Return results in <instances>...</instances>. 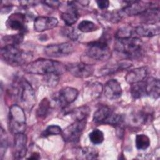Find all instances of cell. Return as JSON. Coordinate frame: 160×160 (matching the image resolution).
Instances as JSON below:
<instances>
[{"label": "cell", "mask_w": 160, "mask_h": 160, "mask_svg": "<svg viewBox=\"0 0 160 160\" xmlns=\"http://www.w3.org/2000/svg\"><path fill=\"white\" fill-rule=\"evenodd\" d=\"M66 70V66L62 63L50 59H39L28 63L24 68V72L29 74L61 75Z\"/></svg>", "instance_id": "1"}, {"label": "cell", "mask_w": 160, "mask_h": 160, "mask_svg": "<svg viewBox=\"0 0 160 160\" xmlns=\"http://www.w3.org/2000/svg\"><path fill=\"white\" fill-rule=\"evenodd\" d=\"M142 48V41L134 37L116 39L114 44L115 50L128 58L139 57L141 54Z\"/></svg>", "instance_id": "2"}, {"label": "cell", "mask_w": 160, "mask_h": 160, "mask_svg": "<svg viewBox=\"0 0 160 160\" xmlns=\"http://www.w3.org/2000/svg\"><path fill=\"white\" fill-rule=\"evenodd\" d=\"M26 127V116L23 109L16 104L11 106L9 112V128L11 133H24Z\"/></svg>", "instance_id": "3"}, {"label": "cell", "mask_w": 160, "mask_h": 160, "mask_svg": "<svg viewBox=\"0 0 160 160\" xmlns=\"http://www.w3.org/2000/svg\"><path fill=\"white\" fill-rule=\"evenodd\" d=\"M18 84V87L15 88L17 91L16 95L26 109H32L36 103V94L34 89L24 78L21 79Z\"/></svg>", "instance_id": "4"}, {"label": "cell", "mask_w": 160, "mask_h": 160, "mask_svg": "<svg viewBox=\"0 0 160 160\" xmlns=\"http://www.w3.org/2000/svg\"><path fill=\"white\" fill-rule=\"evenodd\" d=\"M27 56V54L16 46L5 45L1 49V59L12 66L24 64L26 61Z\"/></svg>", "instance_id": "5"}, {"label": "cell", "mask_w": 160, "mask_h": 160, "mask_svg": "<svg viewBox=\"0 0 160 160\" xmlns=\"http://www.w3.org/2000/svg\"><path fill=\"white\" fill-rule=\"evenodd\" d=\"M86 52L89 57L97 61L108 60L111 56V49L105 40L90 42L88 45Z\"/></svg>", "instance_id": "6"}, {"label": "cell", "mask_w": 160, "mask_h": 160, "mask_svg": "<svg viewBox=\"0 0 160 160\" xmlns=\"http://www.w3.org/2000/svg\"><path fill=\"white\" fill-rule=\"evenodd\" d=\"M86 119L75 121V122L62 131L61 134L64 140L70 142H78L81 135L86 128Z\"/></svg>", "instance_id": "7"}, {"label": "cell", "mask_w": 160, "mask_h": 160, "mask_svg": "<svg viewBox=\"0 0 160 160\" xmlns=\"http://www.w3.org/2000/svg\"><path fill=\"white\" fill-rule=\"evenodd\" d=\"M78 96V91L72 87H66L60 89L53 97L55 103L63 108L74 102Z\"/></svg>", "instance_id": "8"}, {"label": "cell", "mask_w": 160, "mask_h": 160, "mask_svg": "<svg viewBox=\"0 0 160 160\" xmlns=\"http://www.w3.org/2000/svg\"><path fill=\"white\" fill-rule=\"evenodd\" d=\"M74 51V47L70 42L51 44L44 48V53L49 57L61 58L71 54Z\"/></svg>", "instance_id": "9"}, {"label": "cell", "mask_w": 160, "mask_h": 160, "mask_svg": "<svg viewBox=\"0 0 160 160\" xmlns=\"http://www.w3.org/2000/svg\"><path fill=\"white\" fill-rule=\"evenodd\" d=\"M66 69L72 75L79 78H86L92 75L94 71V67L84 62H73L66 66Z\"/></svg>", "instance_id": "10"}, {"label": "cell", "mask_w": 160, "mask_h": 160, "mask_svg": "<svg viewBox=\"0 0 160 160\" xmlns=\"http://www.w3.org/2000/svg\"><path fill=\"white\" fill-rule=\"evenodd\" d=\"M126 2H128V4L123 8L121 12V13L126 14L128 16L140 15L152 6L149 2L139 1H132Z\"/></svg>", "instance_id": "11"}, {"label": "cell", "mask_w": 160, "mask_h": 160, "mask_svg": "<svg viewBox=\"0 0 160 160\" xmlns=\"http://www.w3.org/2000/svg\"><path fill=\"white\" fill-rule=\"evenodd\" d=\"M14 135L13 156L15 159H21L27 152V137L24 133H18Z\"/></svg>", "instance_id": "12"}, {"label": "cell", "mask_w": 160, "mask_h": 160, "mask_svg": "<svg viewBox=\"0 0 160 160\" xmlns=\"http://www.w3.org/2000/svg\"><path fill=\"white\" fill-rule=\"evenodd\" d=\"M58 24L57 18L51 16H38L34 22V29L37 32H43L56 27Z\"/></svg>", "instance_id": "13"}, {"label": "cell", "mask_w": 160, "mask_h": 160, "mask_svg": "<svg viewBox=\"0 0 160 160\" xmlns=\"http://www.w3.org/2000/svg\"><path fill=\"white\" fill-rule=\"evenodd\" d=\"M105 96L111 100L119 98L122 94V88L121 84L114 79L109 80L104 87Z\"/></svg>", "instance_id": "14"}, {"label": "cell", "mask_w": 160, "mask_h": 160, "mask_svg": "<svg viewBox=\"0 0 160 160\" xmlns=\"http://www.w3.org/2000/svg\"><path fill=\"white\" fill-rule=\"evenodd\" d=\"M26 16L20 12H16L10 15L6 21V26L8 28L22 31L25 29Z\"/></svg>", "instance_id": "15"}, {"label": "cell", "mask_w": 160, "mask_h": 160, "mask_svg": "<svg viewBox=\"0 0 160 160\" xmlns=\"http://www.w3.org/2000/svg\"><path fill=\"white\" fill-rule=\"evenodd\" d=\"M148 74V70L145 67H140L130 70L126 75L125 79L128 83L133 84L144 81Z\"/></svg>", "instance_id": "16"}, {"label": "cell", "mask_w": 160, "mask_h": 160, "mask_svg": "<svg viewBox=\"0 0 160 160\" xmlns=\"http://www.w3.org/2000/svg\"><path fill=\"white\" fill-rule=\"evenodd\" d=\"M69 8L61 14V18L67 26H71L78 19L79 13L76 6L72 4V1L68 2Z\"/></svg>", "instance_id": "17"}, {"label": "cell", "mask_w": 160, "mask_h": 160, "mask_svg": "<svg viewBox=\"0 0 160 160\" xmlns=\"http://www.w3.org/2000/svg\"><path fill=\"white\" fill-rule=\"evenodd\" d=\"M140 15L141 19L146 24H155L159 21V8L152 6Z\"/></svg>", "instance_id": "18"}, {"label": "cell", "mask_w": 160, "mask_h": 160, "mask_svg": "<svg viewBox=\"0 0 160 160\" xmlns=\"http://www.w3.org/2000/svg\"><path fill=\"white\" fill-rule=\"evenodd\" d=\"M146 94L153 99H158L159 97L160 83L158 79L151 77L148 78L146 81Z\"/></svg>", "instance_id": "19"}, {"label": "cell", "mask_w": 160, "mask_h": 160, "mask_svg": "<svg viewBox=\"0 0 160 160\" xmlns=\"http://www.w3.org/2000/svg\"><path fill=\"white\" fill-rule=\"evenodd\" d=\"M134 31L140 36L152 37L159 34V25L145 24L136 27Z\"/></svg>", "instance_id": "20"}, {"label": "cell", "mask_w": 160, "mask_h": 160, "mask_svg": "<svg viewBox=\"0 0 160 160\" xmlns=\"http://www.w3.org/2000/svg\"><path fill=\"white\" fill-rule=\"evenodd\" d=\"M112 112V110L109 106H102L94 113L93 121L97 123H106Z\"/></svg>", "instance_id": "21"}, {"label": "cell", "mask_w": 160, "mask_h": 160, "mask_svg": "<svg viewBox=\"0 0 160 160\" xmlns=\"http://www.w3.org/2000/svg\"><path fill=\"white\" fill-rule=\"evenodd\" d=\"M130 91L131 96L134 99H139L144 96H146L147 94L145 81L132 84L131 86Z\"/></svg>", "instance_id": "22"}, {"label": "cell", "mask_w": 160, "mask_h": 160, "mask_svg": "<svg viewBox=\"0 0 160 160\" xmlns=\"http://www.w3.org/2000/svg\"><path fill=\"white\" fill-rule=\"evenodd\" d=\"M90 112V108L88 106H82L73 109L70 112V114L75 121H81L86 119Z\"/></svg>", "instance_id": "23"}, {"label": "cell", "mask_w": 160, "mask_h": 160, "mask_svg": "<svg viewBox=\"0 0 160 160\" xmlns=\"http://www.w3.org/2000/svg\"><path fill=\"white\" fill-rule=\"evenodd\" d=\"M77 155L78 159H94L98 156V151L91 147H85L79 149Z\"/></svg>", "instance_id": "24"}, {"label": "cell", "mask_w": 160, "mask_h": 160, "mask_svg": "<svg viewBox=\"0 0 160 160\" xmlns=\"http://www.w3.org/2000/svg\"><path fill=\"white\" fill-rule=\"evenodd\" d=\"M136 147L139 150H145L150 145L149 137L144 134H137L135 139Z\"/></svg>", "instance_id": "25"}, {"label": "cell", "mask_w": 160, "mask_h": 160, "mask_svg": "<svg viewBox=\"0 0 160 160\" xmlns=\"http://www.w3.org/2000/svg\"><path fill=\"white\" fill-rule=\"evenodd\" d=\"M103 89V87L101 83L98 82H92L89 84V86L87 88L88 93L92 99H96L99 97L100 94L102 92Z\"/></svg>", "instance_id": "26"}, {"label": "cell", "mask_w": 160, "mask_h": 160, "mask_svg": "<svg viewBox=\"0 0 160 160\" xmlns=\"http://www.w3.org/2000/svg\"><path fill=\"white\" fill-rule=\"evenodd\" d=\"M78 29L83 32H90L96 31L98 29V27L95 23L91 21L83 20L79 23Z\"/></svg>", "instance_id": "27"}, {"label": "cell", "mask_w": 160, "mask_h": 160, "mask_svg": "<svg viewBox=\"0 0 160 160\" xmlns=\"http://www.w3.org/2000/svg\"><path fill=\"white\" fill-rule=\"evenodd\" d=\"M50 110V102L47 98L43 99L37 109V115L41 118H45Z\"/></svg>", "instance_id": "28"}, {"label": "cell", "mask_w": 160, "mask_h": 160, "mask_svg": "<svg viewBox=\"0 0 160 160\" xmlns=\"http://www.w3.org/2000/svg\"><path fill=\"white\" fill-rule=\"evenodd\" d=\"M89 138L91 142L94 144H99L104 141V134L102 131L95 129L89 134Z\"/></svg>", "instance_id": "29"}, {"label": "cell", "mask_w": 160, "mask_h": 160, "mask_svg": "<svg viewBox=\"0 0 160 160\" xmlns=\"http://www.w3.org/2000/svg\"><path fill=\"white\" fill-rule=\"evenodd\" d=\"M6 43V45H14L17 46L20 44L23 40L22 34H18L12 36H6L2 39Z\"/></svg>", "instance_id": "30"}, {"label": "cell", "mask_w": 160, "mask_h": 160, "mask_svg": "<svg viewBox=\"0 0 160 160\" xmlns=\"http://www.w3.org/2000/svg\"><path fill=\"white\" fill-rule=\"evenodd\" d=\"M132 31L133 30L130 26L122 27L117 31L116 34V39H119L131 38L132 37Z\"/></svg>", "instance_id": "31"}, {"label": "cell", "mask_w": 160, "mask_h": 160, "mask_svg": "<svg viewBox=\"0 0 160 160\" xmlns=\"http://www.w3.org/2000/svg\"><path fill=\"white\" fill-rule=\"evenodd\" d=\"M1 144H0V154H1V158L2 159L4 156V154L6 152V150L8 147V136L6 133V131L1 128Z\"/></svg>", "instance_id": "32"}, {"label": "cell", "mask_w": 160, "mask_h": 160, "mask_svg": "<svg viewBox=\"0 0 160 160\" xmlns=\"http://www.w3.org/2000/svg\"><path fill=\"white\" fill-rule=\"evenodd\" d=\"M62 34L65 36L68 37V38L73 41H76L79 38L80 35L75 28L71 26H68L66 28H64L62 29Z\"/></svg>", "instance_id": "33"}, {"label": "cell", "mask_w": 160, "mask_h": 160, "mask_svg": "<svg viewBox=\"0 0 160 160\" xmlns=\"http://www.w3.org/2000/svg\"><path fill=\"white\" fill-rule=\"evenodd\" d=\"M61 128L58 125H51L49 126L42 133V136L46 137L50 135H56L61 134L62 132Z\"/></svg>", "instance_id": "34"}, {"label": "cell", "mask_w": 160, "mask_h": 160, "mask_svg": "<svg viewBox=\"0 0 160 160\" xmlns=\"http://www.w3.org/2000/svg\"><path fill=\"white\" fill-rule=\"evenodd\" d=\"M121 12H111L108 13L104 14V18H106L109 21L113 22H117L120 21L121 18Z\"/></svg>", "instance_id": "35"}, {"label": "cell", "mask_w": 160, "mask_h": 160, "mask_svg": "<svg viewBox=\"0 0 160 160\" xmlns=\"http://www.w3.org/2000/svg\"><path fill=\"white\" fill-rule=\"evenodd\" d=\"M96 3H97L98 7L101 9H104L108 8L109 5V1H106V0L96 1Z\"/></svg>", "instance_id": "36"}, {"label": "cell", "mask_w": 160, "mask_h": 160, "mask_svg": "<svg viewBox=\"0 0 160 160\" xmlns=\"http://www.w3.org/2000/svg\"><path fill=\"white\" fill-rule=\"evenodd\" d=\"M43 2L44 4H46L48 6L52 8H57L61 4V2L58 1H43Z\"/></svg>", "instance_id": "37"}, {"label": "cell", "mask_w": 160, "mask_h": 160, "mask_svg": "<svg viewBox=\"0 0 160 160\" xmlns=\"http://www.w3.org/2000/svg\"><path fill=\"white\" fill-rule=\"evenodd\" d=\"M39 154L37 152H34L33 153H32V154L31 155V156L29 158H28V159H39Z\"/></svg>", "instance_id": "38"}, {"label": "cell", "mask_w": 160, "mask_h": 160, "mask_svg": "<svg viewBox=\"0 0 160 160\" xmlns=\"http://www.w3.org/2000/svg\"><path fill=\"white\" fill-rule=\"evenodd\" d=\"M78 2H79L80 4H81L82 5H88L89 2V1H78Z\"/></svg>", "instance_id": "39"}]
</instances>
